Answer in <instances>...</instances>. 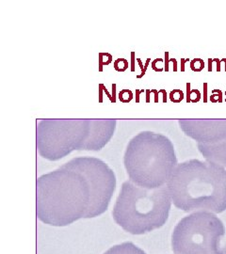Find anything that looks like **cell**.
Returning a JSON list of instances; mask_svg holds the SVG:
<instances>
[{
  "label": "cell",
  "mask_w": 226,
  "mask_h": 254,
  "mask_svg": "<svg viewBox=\"0 0 226 254\" xmlns=\"http://www.w3.org/2000/svg\"><path fill=\"white\" fill-rule=\"evenodd\" d=\"M37 217L47 225L64 227L85 218L90 189L85 176L64 165L37 179Z\"/></svg>",
  "instance_id": "6da1fadb"
},
{
  "label": "cell",
  "mask_w": 226,
  "mask_h": 254,
  "mask_svg": "<svg viewBox=\"0 0 226 254\" xmlns=\"http://www.w3.org/2000/svg\"><path fill=\"white\" fill-rule=\"evenodd\" d=\"M173 205L185 212L226 210V169L210 161L178 164L167 183Z\"/></svg>",
  "instance_id": "7a4b0ae2"
},
{
  "label": "cell",
  "mask_w": 226,
  "mask_h": 254,
  "mask_svg": "<svg viewBox=\"0 0 226 254\" xmlns=\"http://www.w3.org/2000/svg\"><path fill=\"white\" fill-rule=\"evenodd\" d=\"M124 164L129 180L147 190L166 186L178 165L172 140L153 131H142L129 140Z\"/></svg>",
  "instance_id": "3957f363"
},
{
  "label": "cell",
  "mask_w": 226,
  "mask_h": 254,
  "mask_svg": "<svg viewBox=\"0 0 226 254\" xmlns=\"http://www.w3.org/2000/svg\"><path fill=\"white\" fill-rule=\"evenodd\" d=\"M172 199L167 186L147 190L128 180L115 201L112 217L131 235H145L162 227L169 218Z\"/></svg>",
  "instance_id": "277c9868"
},
{
  "label": "cell",
  "mask_w": 226,
  "mask_h": 254,
  "mask_svg": "<svg viewBox=\"0 0 226 254\" xmlns=\"http://www.w3.org/2000/svg\"><path fill=\"white\" fill-rule=\"evenodd\" d=\"M226 228L214 213L197 211L182 218L172 235L175 254H226L221 245Z\"/></svg>",
  "instance_id": "5b68a950"
},
{
  "label": "cell",
  "mask_w": 226,
  "mask_h": 254,
  "mask_svg": "<svg viewBox=\"0 0 226 254\" xmlns=\"http://www.w3.org/2000/svg\"><path fill=\"white\" fill-rule=\"evenodd\" d=\"M90 131V119H43L36 128L37 149L47 160L57 161L80 150Z\"/></svg>",
  "instance_id": "8992f818"
},
{
  "label": "cell",
  "mask_w": 226,
  "mask_h": 254,
  "mask_svg": "<svg viewBox=\"0 0 226 254\" xmlns=\"http://www.w3.org/2000/svg\"><path fill=\"white\" fill-rule=\"evenodd\" d=\"M66 168L81 173L89 183L90 202L85 218L99 217L109 208L116 188V176L108 164L95 157H76L67 163Z\"/></svg>",
  "instance_id": "52a82bcc"
},
{
  "label": "cell",
  "mask_w": 226,
  "mask_h": 254,
  "mask_svg": "<svg viewBox=\"0 0 226 254\" xmlns=\"http://www.w3.org/2000/svg\"><path fill=\"white\" fill-rule=\"evenodd\" d=\"M181 130L198 144H212L226 138V119H182Z\"/></svg>",
  "instance_id": "ba28073f"
},
{
  "label": "cell",
  "mask_w": 226,
  "mask_h": 254,
  "mask_svg": "<svg viewBox=\"0 0 226 254\" xmlns=\"http://www.w3.org/2000/svg\"><path fill=\"white\" fill-rule=\"evenodd\" d=\"M117 121L113 119H90V131L81 151L97 152L107 145L114 135Z\"/></svg>",
  "instance_id": "9c48e42d"
},
{
  "label": "cell",
  "mask_w": 226,
  "mask_h": 254,
  "mask_svg": "<svg viewBox=\"0 0 226 254\" xmlns=\"http://www.w3.org/2000/svg\"><path fill=\"white\" fill-rule=\"evenodd\" d=\"M198 150L206 160L226 167V138L217 143L198 144Z\"/></svg>",
  "instance_id": "30bf717a"
},
{
  "label": "cell",
  "mask_w": 226,
  "mask_h": 254,
  "mask_svg": "<svg viewBox=\"0 0 226 254\" xmlns=\"http://www.w3.org/2000/svg\"><path fill=\"white\" fill-rule=\"evenodd\" d=\"M104 254H146L145 252L131 242L122 243L110 248Z\"/></svg>",
  "instance_id": "8fae6325"
}]
</instances>
